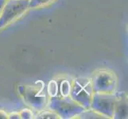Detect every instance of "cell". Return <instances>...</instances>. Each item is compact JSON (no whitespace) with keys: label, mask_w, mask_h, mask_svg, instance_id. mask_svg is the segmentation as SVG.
<instances>
[{"label":"cell","mask_w":128,"mask_h":119,"mask_svg":"<svg viewBox=\"0 0 128 119\" xmlns=\"http://www.w3.org/2000/svg\"><path fill=\"white\" fill-rule=\"evenodd\" d=\"M20 118H32V113L29 110H23L19 114Z\"/></svg>","instance_id":"13"},{"label":"cell","mask_w":128,"mask_h":119,"mask_svg":"<svg viewBox=\"0 0 128 119\" xmlns=\"http://www.w3.org/2000/svg\"><path fill=\"white\" fill-rule=\"evenodd\" d=\"M52 0H29V8H37L50 3Z\"/></svg>","instance_id":"10"},{"label":"cell","mask_w":128,"mask_h":119,"mask_svg":"<svg viewBox=\"0 0 128 119\" xmlns=\"http://www.w3.org/2000/svg\"><path fill=\"white\" fill-rule=\"evenodd\" d=\"M80 118H104L102 117L103 115L96 111H93V110H90L88 111V109L85 110L84 111L82 112L80 114H79Z\"/></svg>","instance_id":"9"},{"label":"cell","mask_w":128,"mask_h":119,"mask_svg":"<svg viewBox=\"0 0 128 119\" xmlns=\"http://www.w3.org/2000/svg\"><path fill=\"white\" fill-rule=\"evenodd\" d=\"M59 117L56 115L54 111H44L41 114H39L36 117V118H58Z\"/></svg>","instance_id":"11"},{"label":"cell","mask_w":128,"mask_h":119,"mask_svg":"<svg viewBox=\"0 0 128 119\" xmlns=\"http://www.w3.org/2000/svg\"><path fill=\"white\" fill-rule=\"evenodd\" d=\"M50 108L52 111L56 114L59 118L64 119H68L74 118L75 116H78L86 110L68 96L63 97L62 99L57 98L56 96L52 97L50 99Z\"/></svg>","instance_id":"1"},{"label":"cell","mask_w":128,"mask_h":119,"mask_svg":"<svg viewBox=\"0 0 128 119\" xmlns=\"http://www.w3.org/2000/svg\"><path fill=\"white\" fill-rule=\"evenodd\" d=\"M2 115H3V116H6V114H2V112H0V118H2Z\"/></svg>","instance_id":"15"},{"label":"cell","mask_w":128,"mask_h":119,"mask_svg":"<svg viewBox=\"0 0 128 119\" xmlns=\"http://www.w3.org/2000/svg\"><path fill=\"white\" fill-rule=\"evenodd\" d=\"M29 9V0H7L0 12V29L18 18Z\"/></svg>","instance_id":"4"},{"label":"cell","mask_w":128,"mask_h":119,"mask_svg":"<svg viewBox=\"0 0 128 119\" xmlns=\"http://www.w3.org/2000/svg\"><path fill=\"white\" fill-rule=\"evenodd\" d=\"M20 93L23 96L26 103L33 108L42 111L45 108L47 98L45 94L42 93V88L39 90L37 87H20Z\"/></svg>","instance_id":"6"},{"label":"cell","mask_w":128,"mask_h":119,"mask_svg":"<svg viewBox=\"0 0 128 119\" xmlns=\"http://www.w3.org/2000/svg\"><path fill=\"white\" fill-rule=\"evenodd\" d=\"M127 115V106L125 96H121L120 93L116 95V102L114 107V117L116 118H126Z\"/></svg>","instance_id":"7"},{"label":"cell","mask_w":128,"mask_h":119,"mask_svg":"<svg viewBox=\"0 0 128 119\" xmlns=\"http://www.w3.org/2000/svg\"><path fill=\"white\" fill-rule=\"evenodd\" d=\"M93 93L114 94L117 87V79L114 73L106 69L96 72L92 79Z\"/></svg>","instance_id":"3"},{"label":"cell","mask_w":128,"mask_h":119,"mask_svg":"<svg viewBox=\"0 0 128 119\" xmlns=\"http://www.w3.org/2000/svg\"><path fill=\"white\" fill-rule=\"evenodd\" d=\"M48 92L52 97H55L57 94V85L56 84L55 81H51L48 83Z\"/></svg>","instance_id":"12"},{"label":"cell","mask_w":128,"mask_h":119,"mask_svg":"<svg viewBox=\"0 0 128 119\" xmlns=\"http://www.w3.org/2000/svg\"><path fill=\"white\" fill-rule=\"evenodd\" d=\"M7 2V0H0V12L2 11L3 6H5L6 2Z\"/></svg>","instance_id":"14"},{"label":"cell","mask_w":128,"mask_h":119,"mask_svg":"<svg viewBox=\"0 0 128 119\" xmlns=\"http://www.w3.org/2000/svg\"><path fill=\"white\" fill-rule=\"evenodd\" d=\"M92 95L93 90L90 79L86 77L76 79L72 85L70 98L87 110L90 108Z\"/></svg>","instance_id":"2"},{"label":"cell","mask_w":128,"mask_h":119,"mask_svg":"<svg viewBox=\"0 0 128 119\" xmlns=\"http://www.w3.org/2000/svg\"><path fill=\"white\" fill-rule=\"evenodd\" d=\"M116 95L107 93H93L90 108L105 118H113Z\"/></svg>","instance_id":"5"},{"label":"cell","mask_w":128,"mask_h":119,"mask_svg":"<svg viewBox=\"0 0 128 119\" xmlns=\"http://www.w3.org/2000/svg\"><path fill=\"white\" fill-rule=\"evenodd\" d=\"M71 83L68 79H64L60 83V92L63 97H68L71 92Z\"/></svg>","instance_id":"8"}]
</instances>
